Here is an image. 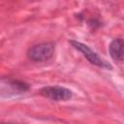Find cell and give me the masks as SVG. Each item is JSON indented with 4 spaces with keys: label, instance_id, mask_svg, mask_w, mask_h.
Segmentation results:
<instances>
[{
    "label": "cell",
    "instance_id": "1",
    "mask_svg": "<svg viewBox=\"0 0 124 124\" xmlns=\"http://www.w3.org/2000/svg\"><path fill=\"white\" fill-rule=\"evenodd\" d=\"M55 45L52 42H44L33 45L27 50V57L33 62H46L53 57Z\"/></svg>",
    "mask_w": 124,
    "mask_h": 124
},
{
    "label": "cell",
    "instance_id": "2",
    "mask_svg": "<svg viewBox=\"0 0 124 124\" xmlns=\"http://www.w3.org/2000/svg\"><path fill=\"white\" fill-rule=\"evenodd\" d=\"M30 89V85L19 79H6L0 82V96L12 97L21 95Z\"/></svg>",
    "mask_w": 124,
    "mask_h": 124
},
{
    "label": "cell",
    "instance_id": "3",
    "mask_svg": "<svg viewBox=\"0 0 124 124\" xmlns=\"http://www.w3.org/2000/svg\"><path fill=\"white\" fill-rule=\"evenodd\" d=\"M70 44L72 45V46L74 48H76L77 50H78L79 52L82 53V55L93 65L100 67V68H105V69H111V65L108 64L107 61H105L104 59H102L97 52H95L94 50H92L87 45H84L78 41L76 40H71Z\"/></svg>",
    "mask_w": 124,
    "mask_h": 124
},
{
    "label": "cell",
    "instance_id": "4",
    "mask_svg": "<svg viewBox=\"0 0 124 124\" xmlns=\"http://www.w3.org/2000/svg\"><path fill=\"white\" fill-rule=\"evenodd\" d=\"M40 94L51 101L60 102V101H68L72 98L73 93L70 89L63 86H45L40 90Z\"/></svg>",
    "mask_w": 124,
    "mask_h": 124
},
{
    "label": "cell",
    "instance_id": "5",
    "mask_svg": "<svg viewBox=\"0 0 124 124\" xmlns=\"http://www.w3.org/2000/svg\"><path fill=\"white\" fill-rule=\"evenodd\" d=\"M108 51L110 57L117 62H122L123 60V40L117 38L111 41L108 46Z\"/></svg>",
    "mask_w": 124,
    "mask_h": 124
},
{
    "label": "cell",
    "instance_id": "6",
    "mask_svg": "<svg viewBox=\"0 0 124 124\" xmlns=\"http://www.w3.org/2000/svg\"><path fill=\"white\" fill-rule=\"evenodd\" d=\"M0 124H16V123H0Z\"/></svg>",
    "mask_w": 124,
    "mask_h": 124
}]
</instances>
